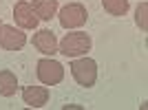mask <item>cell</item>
<instances>
[{
  "label": "cell",
  "instance_id": "obj_4",
  "mask_svg": "<svg viewBox=\"0 0 148 110\" xmlns=\"http://www.w3.org/2000/svg\"><path fill=\"white\" fill-rule=\"evenodd\" d=\"M36 73H38L40 84H44V86H58L62 79H64V66H62L58 60L47 57V55L38 62Z\"/></svg>",
  "mask_w": 148,
  "mask_h": 110
},
{
  "label": "cell",
  "instance_id": "obj_7",
  "mask_svg": "<svg viewBox=\"0 0 148 110\" xmlns=\"http://www.w3.org/2000/svg\"><path fill=\"white\" fill-rule=\"evenodd\" d=\"M31 44H33V46H36L42 55H47V57H53V55L58 53V37H56V33H53V31H49V29L36 31V33H33Z\"/></svg>",
  "mask_w": 148,
  "mask_h": 110
},
{
  "label": "cell",
  "instance_id": "obj_6",
  "mask_svg": "<svg viewBox=\"0 0 148 110\" xmlns=\"http://www.w3.org/2000/svg\"><path fill=\"white\" fill-rule=\"evenodd\" d=\"M13 22H16V26H20V29L31 31V29H38L40 18L36 16L31 2H27V0H18V2L13 5Z\"/></svg>",
  "mask_w": 148,
  "mask_h": 110
},
{
  "label": "cell",
  "instance_id": "obj_11",
  "mask_svg": "<svg viewBox=\"0 0 148 110\" xmlns=\"http://www.w3.org/2000/svg\"><path fill=\"white\" fill-rule=\"evenodd\" d=\"M102 5H104V9L111 16H115V18H122V16H126L128 13V0H102Z\"/></svg>",
  "mask_w": 148,
  "mask_h": 110
},
{
  "label": "cell",
  "instance_id": "obj_12",
  "mask_svg": "<svg viewBox=\"0 0 148 110\" xmlns=\"http://www.w3.org/2000/svg\"><path fill=\"white\" fill-rule=\"evenodd\" d=\"M146 16H148V2L144 0V2H139V5H137V9H135V22H137V26H139L142 31L148 29Z\"/></svg>",
  "mask_w": 148,
  "mask_h": 110
},
{
  "label": "cell",
  "instance_id": "obj_5",
  "mask_svg": "<svg viewBox=\"0 0 148 110\" xmlns=\"http://www.w3.org/2000/svg\"><path fill=\"white\" fill-rule=\"evenodd\" d=\"M27 44V33L16 24H2L0 26V46L5 51H22Z\"/></svg>",
  "mask_w": 148,
  "mask_h": 110
},
{
  "label": "cell",
  "instance_id": "obj_10",
  "mask_svg": "<svg viewBox=\"0 0 148 110\" xmlns=\"http://www.w3.org/2000/svg\"><path fill=\"white\" fill-rule=\"evenodd\" d=\"M18 92V77L13 71H0V97H13Z\"/></svg>",
  "mask_w": 148,
  "mask_h": 110
},
{
  "label": "cell",
  "instance_id": "obj_3",
  "mask_svg": "<svg viewBox=\"0 0 148 110\" xmlns=\"http://www.w3.org/2000/svg\"><path fill=\"white\" fill-rule=\"evenodd\" d=\"M56 16L60 18V24L64 26V29H71V31L84 26L86 20H88V11L82 2H69V5L60 7Z\"/></svg>",
  "mask_w": 148,
  "mask_h": 110
},
{
  "label": "cell",
  "instance_id": "obj_13",
  "mask_svg": "<svg viewBox=\"0 0 148 110\" xmlns=\"http://www.w3.org/2000/svg\"><path fill=\"white\" fill-rule=\"evenodd\" d=\"M0 26H2V20H0Z\"/></svg>",
  "mask_w": 148,
  "mask_h": 110
},
{
  "label": "cell",
  "instance_id": "obj_1",
  "mask_svg": "<svg viewBox=\"0 0 148 110\" xmlns=\"http://www.w3.org/2000/svg\"><path fill=\"white\" fill-rule=\"evenodd\" d=\"M91 46H93L91 35H88L86 31H77V29L66 33L62 40H58V53H62L64 57H71V60L86 55L91 51Z\"/></svg>",
  "mask_w": 148,
  "mask_h": 110
},
{
  "label": "cell",
  "instance_id": "obj_9",
  "mask_svg": "<svg viewBox=\"0 0 148 110\" xmlns=\"http://www.w3.org/2000/svg\"><path fill=\"white\" fill-rule=\"evenodd\" d=\"M31 7H33V11H36V16L40 20H51L60 9L58 0H33Z\"/></svg>",
  "mask_w": 148,
  "mask_h": 110
},
{
  "label": "cell",
  "instance_id": "obj_2",
  "mask_svg": "<svg viewBox=\"0 0 148 110\" xmlns=\"http://www.w3.org/2000/svg\"><path fill=\"white\" fill-rule=\"evenodd\" d=\"M71 75L73 79L82 86V88H93L97 81V62L82 55V57H73L71 62Z\"/></svg>",
  "mask_w": 148,
  "mask_h": 110
},
{
  "label": "cell",
  "instance_id": "obj_8",
  "mask_svg": "<svg viewBox=\"0 0 148 110\" xmlns=\"http://www.w3.org/2000/svg\"><path fill=\"white\" fill-rule=\"evenodd\" d=\"M22 101L29 108H42L49 101V88L47 86H25L22 88Z\"/></svg>",
  "mask_w": 148,
  "mask_h": 110
}]
</instances>
